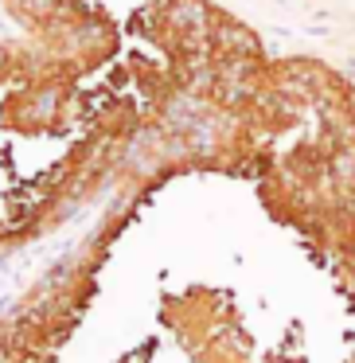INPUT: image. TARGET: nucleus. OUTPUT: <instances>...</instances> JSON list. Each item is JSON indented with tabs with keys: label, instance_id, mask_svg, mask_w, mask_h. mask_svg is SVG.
<instances>
[{
	"label": "nucleus",
	"instance_id": "obj_1",
	"mask_svg": "<svg viewBox=\"0 0 355 363\" xmlns=\"http://www.w3.org/2000/svg\"><path fill=\"white\" fill-rule=\"evenodd\" d=\"M215 43L203 0H0V250L203 102Z\"/></svg>",
	"mask_w": 355,
	"mask_h": 363
},
{
	"label": "nucleus",
	"instance_id": "obj_2",
	"mask_svg": "<svg viewBox=\"0 0 355 363\" xmlns=\"http://www.w3.org/2000/svg\"><path fill=\"white\" fill-rule=\"evenodd\" d=\"M211 168H160L0 324V363H235L238 305L211 266Z\"/></svg>",
	"mask_w": 355,
	"mask_h": 363
}]
</instances>
